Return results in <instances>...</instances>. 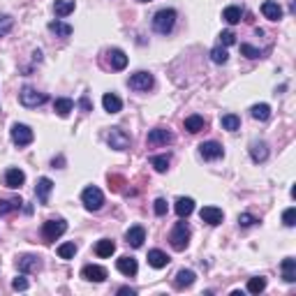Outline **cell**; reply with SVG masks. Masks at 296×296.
Masks as SVG:
<instances>
[{"instance_id":"cell-3","label":"cell","mask_w":296,"mask_h":296,"mask_svg":"<svg viewBox=\"0 0 296 296\" xmlns=\"http://www.w3.org/2000/svg\"><path fill=\"white\" fill-rule=\"evenodd\" d=\"M46 100H49V97L32 86H23L21 92H18V102H21L26 109H37V106L46 104Z\"/></svg>"},{"instance_id":"cell-44","label":"cell","mask_w":296,"mask_h":296,"mask_svg":"<svg viewBox=\"0 0 296 296\" xmlns=\"http://www.w3.org/2000/svg\"><path fill=\"white\" fill-rule=\"evenodd\" d=\"M236 42V35L231 30H222L220 32V46H231Z\"/></svg>"},{"instance_id":"cell-46","label":"cell","mask_w":296,"mask_h":296,"mask_svg":"<svg viewBox=\"0 0 296 296\" xmlns=\"http://www.w3.org/2000/svg\"><path fill=\"white\" fill-rule=\"evenodd\" d=\"M153 211H155V215H166V201H164V199H155Z\"/></svg>"},{"instance_id":"cell-11","label":"cell","mask_w":296,"mask_h":296,"mask_svg":"<svg viewBox=\"0 0 296 296\" xmlns=\"http://www.w3.org/2000/svg\"><path fill=\"white\" fill-rule=\"evenodd\" d=\"M199 155L203 157V160H220L222 155H225V148L220 146L217 141H203L201 146H199Z\"/></svg>"},{"instance_id":"cell-24","label":"cell","mask_w":296,"mask_h":296,"mask_svg":"<svg viewBox=\"0 0 296 296\" xmlns=\"http://www.w3.org/2000/svg\"><path fill=\"white\" fill-rule=\"evenodd\" d=\"M169 264V254L162 250H148V266L153 268H164Z\"/></svg>"},{"instance_id":"cell-12","label":"cell","mask_w":296,"mask_h":296,"mask_svg":"<svg viewBox=\"0 0 296 296\" xmlns=\"http://www.w3.org/2000/svg\"><path fill=\"white\" fill-rule=\"evenodd\" d=\"M81 278L88 282H104L106 280V268L97 266V264H88L81 268Z\"/></svg>"},{"instance_id":"cell-39","label":"cell","mask_w":296,"mask_h":296,"mask_svg":"<svg viewBox=\"0 0 296 296\" xmlns=\"http://www.w3.org/2000/svg\"><path fill=\"white\" fill-rule=\"evenodd\" d=\"M14 28V18L9 14H0V37L9 35V30Z\"/></svg>"},{"instance_id":"cell-18","label":"cell","mask_w":296,"mask_h":296,"mask_svg":"<svg viewBox=\"0 0 296 296\" xmlns=\"http://www.w3.org/2000/svg\"><path fill=\"white\" fill-rule=\"evenodd\" d=\"M116 268H118V273H123L125 278H132V275H137L139 264L134 257H120L118 262H116Z\"/></svg>"},{"instance_id":"cell-8","label":"cell","mask_w":296,"mask_h":296,"mask_svg":"<svg viewBox=\"0 0 296 296\" xmlns=\"http://www.w3.org/2000/svg\"><path fill=\"white\" fill-rule=\"evenodd\" d=\"M9 134H12V141L16 143V146H28V143H32V139H35L32 130L23 123H14L12 130H9Z\"/></svg>"},{"instance_id":"cell-16","label":"cell","mask_w":296,"mask_h":296,"mask_svg":"<svg viewBox=\"0 0 296 296\" xmlns=\"http://www.w3.org/2000/svg\"><path fill=\"white\" fill-rule=\"evenodd\" d=\"M125 240H127V245H132V248H141L143 240H146V229H143L141 225L130 227L127 234H125Z\"/></svg>"},{"instance_id":"cell-49","label":"cell","mask_w":296,"mask_h":296,"mask_svg":"<svg viewBox=\"0 0 296 296\" xmlns=\"http://www.w3.org/2000/svg\"><path fill=\"white\" fill-rule=\"evenodd\" d=\"M139 3H151V0H139Z\"/></svg>"},{"instance_id":"cell-13","label":"cell","mask_w":296,"mask_h":296,"mask_svg":"<svg viewBox=\"0 0 296 296\" xmlns=\"http://www.w3.org/2000/svg\"><path fill=\"white\" fill-rule=\"evenodd\" d=\"M106 65H109L111 69H116V72L125 69V67H127V55H125V51L109 49V51H106Z\"/></svg>"},{"instance_id":"cell-47","label":"cell","mask_w":296,"mask_h":296,"mask_svg":"<svg viewBox=\"0 0 296 296\" xmlns=\"http://www.w3.org/2000/svg\"><path fill=\"white\" fill-rule=\"evenodd\" d=\"M79 104H81L83 111H90V102H88V97H81V100H79Z\"/></svg>"},{"instance_id":"cell-20","label":"cell","mask_w":296,"mask_h":296,"mask_svg":"<svg viewBox=\"0 0 296 296\" xmlns=\"http://www.w3.org/2000/svg\"><path fill=\"white\" fill-rule=\"evenodd\" d=\"M250 157H252V162H266L268 160V143L252 141L250 143Z\"/></svg>"},{"instance_id":"cell-48","label":"cell","mask_w":296,"mask_h":296,"mask_svg":"<svg viewBox=\"0 0 296 296\" xmlns=\"http://www.w3.org/2000/svg\"><path fill=\"white\" fill-rule=\"evenodd\" d=\"M118 294H130V296H137V289H130V287H120Z\"/></svg>"},{"instance_id":"cell-6","label":"cell","mask_w":296,"mask_h":296,"mask_svg":"<svg viewBox=\"0 0 296 296\" xmlns=\"http://www.w3.org/2000/svg\"><path fill=\"white\" fill-rule=\"evenodd\" d=\"M106 143H109L114 151H127L130 143H132V137H130L123 127H111L109 134H106Z\"/></svg>"},{"instance_id":"cell-22","label":"cell","mask_w":296,"mask_h":296,"mask_svg":"<svg viewBox=\"0 0 296 296\" xmlns=\"http://www.w3.org/2000/svg\"><path fill=\"white\" fill-rule=\"evenodd\" d=\"M262 14L268 18V21H280L282 18V7L275 3V0H266L262 5Z\"/></svg>"},{"instance_id":"cell-31","label":"cell","mask_w":296,"mask_h":296,"mask_svg":"<svg viewBox=\"0 0 296 296\" xmlns=\"http://www.w3.org/2000/svg\"><path fill=\"white\" fill-rule=\"evenodd\" d=\"M49 30L53 32L55 37H69V35H72V26L65 23V21H58V18L49 23Z\"/></svg>"},{"instance_id":"cell-35","label":"cell","mask_w":296,"mask_h":296,"mask_svg":"<svg viewBox=\"0 0 296 296\" xmlns=\"http://www.w3.org/2000/svg\"><path fill=\"white\" fill-rule=\"evenodd\" d=\"M264 289H266V278H264V275L250 278V280H248V291H250V294H262Z\"/></svg>"},{"instance_id":"cell-19","label":"cell","mask_w":296,"mask_h":296,"mask_svg":"<svg viewBox=\"0 0 296 296\" xmlns=\"http://www.w3.org/2000/svg\"><path fill=\"white\" fill-rule=\"evenodd\" d=\"M26 183V174L21 169H7L5 171V185L12 190H18L21 185Z\"/></svg>"},{"instance_id":"cell-9","label":"cell","mask_w":296,"mask_h":296,"mask_svg":"<svg viewBox=\"0 0 296 296\" xmlns=\"http://www.w3.org/2000/svg\"><path fill=\"white\" fill-rule=\"evenodd\" d=\"M174 132H169L166 127H155L148 132V143L151 146H166V143H174Z\"/></svg>"},{"instance_id":"cell-40","label":"cell","mask_w":296,"mask_h":296,"mask_svg":"<svg viewBox=\"0 0 296 296\" xmlns=\"http://www.w3.org/2000/svg\"><path fill=\"white\" fill-rule=\"evenodd\" d=\"M240 53L245 55V58H262L266 51H262V49H254V46H250V44H240Z\"/></svg>"},{"instance_id":"cell-32","label":"cell","mask_w":296,"mask_h":296,"mask_svg":"<svg viewBox=\"0 0 296 296\" xmlns=\"http://www.w3.org/2000/svg\"><path fill=\"white\" fill-rule=\"evenodd\" d=\"M23 206V199L21 197H12V199H3L0 201V215H7L12 211H18Z\"/></svg>"},{"instance_id":"cell-33","label":"cell","mask_w":296,"mask_h":296,"mask_svg":"<svg viewBox=\"0 0 296 296\" xmlns=\"http://www.w3.org/2000/svg\"><path fill=\"white\" fill-rule=\"evenodd\" d=\"M220 125H222V130H227V132H236V130L240 127V118L236 114H225L220 118Z\"/></svg>"},{"instance_id":"cell-4","label":"cell","mask_w":296,"mask_h":296,"mask_svg":"<svg viewBox=\"0 0 296 296\" xmlns=\"http://www.w3.org/2000/svg\"><path fill=\"white\" fill-rule=\"evenodd\" d=\"M67 231V222L63 220V217H55V220H46L44 225H42V238L46 240V243H53L55 238H60V236Z\"/></svg>"},{"instance_id":"cell-38","label":"cell","mask_w":296,"mask_h":296,"mask_svg":"<svg viewBox=\"0 0 296 296\" xmlns=\"http://www.w3.org/2000/svg\"><path fill=\"white\" fill-rule=\"evenodd\" d=\"M151 164L155 166V171L164 174V171L169 169V157H166V155H153V157H151Z\"/></svg>"},{"instance_id":"cell-23","label":"cell","mask_w":296,"mask_h":296,"mask_svg":"<svg viewBox=\"0 0 296 296\" xmlns=\"http://www.w3.org/2000/svg\"><path fill=\"white\" fill-rule=\"evenodd\" d=\"M102 106H104L106 114H118V111L123 109V100H120L118 95H114V92H106V95L102 97Z\"/></svg>"},{"instance_id":"cell-25","label":"cell","mask_w":296,"mask_h":296,"mask_svg":"<svg viewBox=\"0 0 296 296\" xmlns=\"http://www.w3.org/2000/svg\"><path fill=\"white\" fill-rule=\"evenodd\" d=\"M72 109H74V102L69 100V97H55L53 111L60 116V118H67V116L72 114Z\"/></svg>"},{"instance_id":"cell-29","label":"cell","mask_w":296,"mask_h":296,"mask_svg":"<svg viewBox=\"0 0 296 296\" xmlns=\"http://www.w3.org/2000/svg\"><path fill=\"white\" fill-rule=\"evenodd\" d=\"M282 280L285 282H296V259L287 257L282 262Z\"/></svg>"},{"instance_id":"cell-27","label":"cell","mask_w":296,"mask_h":296,"mask_svg":"<svg viewBox=\"0 0 296 296\" xmlns=\"http://www.w3.org/2000/svg\"><path fill=\"white\" fill-rule=\"evenodd\" d=\"M203 127H206V120H203V116L192 114V116H188V118H185V130H188L190 134H197V132H201Z\"/></svg>"},{"instance_id":"cell-26","label":"cell","mask_w":296,"mask_h":296,"mask_svg":"<svg viewBox=\"0 0 296 296\" xmlns=\"http://www.w3.org/2000/svg\"><path fill=\"white\" fill-rule=\"evenodd\" d=\"M222 18H225L229 26L240 23V18H243V7H238V5H229V7H225V12H222Z\"/></svg>"},{"instance_id":"cell-21","label":"cell","mask_w":296,"mask_h":296,"mask_svg":"<svg viewBox=\"0 0 296 296\" xmlns=\"http://www.w3.org/2000/svg\"><path fill=\"white\" fill-rule=\"evenodd\" d=\"M174 211H176V215H178V217L192 215V211H194V199H190V197H178V199H176V203H174Z\"/></svg>"},{"instance_id":"cell-10","label":"cell","mask_w":296,"mask_h":296,"mask_svg":"<svg viewBox=\"0 0 296 296\" xmlns=\"http://www.w3.org/2000/svg\"><path fill=\"white\" fill-rule=\"evenodd\" d=\"M16 266H18V271H21L23 275H28V273L40 271L42 262H40V257H35V254H21V257L16 259Z\"/></svg>"},{"instance_id":"cell-45","label":"cell","mask_w":296,"mask_h":296,"mask_svg":"<svg viewBox=\"0 0 296 296\" xmlns=\"http://www.w3.org/2000/svg\"><path fill=\"white\" fill-rule=\"evenodd\" d=\"M254 222H257V217L250 215V213H240V215H238V225L240 227H252Z\"/></svg>"},{"instance_id":"cell-43","label":"cell","mask_w":296,"mask_h":296,"mask_svg":"<svg viewBox=\"0 0 296 296\" xmlns=\"http://www.w3.org/2000/svg\"><path fill=\"white\" fill-rule=\"evenodd\" d=\"M12 289H14V291H26V289H28V280L23 278V273L12 280Z\"/></svg>"},{"instance_id":"cell-14","label":"cell","mask_w":296,"mask_h":296,"mask_svg":"<svg viewBox=\"0 0 296 296\" xmlns=\"http://www.w3.org/2000/svg\"><path fill=\"white\" fill-rule=\"evenodd\" d=\"M199 217H201L206 225H220L222 220H225V213H222V208H217V206H203L201 211H199Z\"/></svg>"},{"instance_id":"cell-5","label":"cell","mask_w":296,"mask_h":296,"mask_svg":"<svg viewBox=\"0 0 296 296\" xmlns=\"http://www.w3.org/2000/svg\"><path fill=\"white\" fill-rule=\"evenodd\" d=\"M81 201H83V206H86V211H100V208L104 206V194H102L100 188L90 185V188H86L81 192Z\"/></svg>"},{"instance_id":"cell-30","label":"cell","mask_w":296,"mask_h":296,"mask_svg":"<svg viewBox=\"0 0 296 296\" xmlns=\"http://www.w3.org/2000/svg\"><path fill=\"white\" fill-rule=\"evenodd\" d=\"M114 252H116V243L111 238L97 240V245H95V254H97V257H111Z\"/></svg>"},{"instance_id":"cell-36","label":"cell","mask_w":296,"mask_h":296,"mask_svg":"<svg viewBox=\"0 0 296 296\" xmlns=\"http://www.w3.org/2000/svg\"><path fill=\"white\" fill-rule=\"evenodd\" d=\"M211 60H213L215 65H225L227 60H229V53H227L225 46H215V49L211 51Z\"/></svg>"},{"instance_id":"cell-1","label":"cell","mask_w":296,"mask_h":296,"mask_svg":"<svg viewBox=\"0 0 296 296\" xmlns=\"http://www.w3.org/2000/svg\"><path fill=\"white\" fill-rule=\"evenodd\" d=\"M176 9L171 7H164V9H157L155 16H153V30L160 32V35H169L176 26Z\"/></svg>"},{"instance_id":"cell-41","label":"cell","mask_w":296,"mask_h":296,"mask_svg":"<svg viewBox=\"0 0 296 296\" xmlns=\"http://www.w3.org/2000/svg\"><path fill=\"white\" fill-rule=\"evenodd\" d=\"M106 180H109V188L114 190V192H120L123 185H125V178H123V176H118V174H109V176H106Z\"/></svg>"},{"instance_id":"cell-17","label":"cell","mask_w":296,"mask_h":296,"mask_svg":"<svg viewBox=\"0 0 296 296\" xmlns=\"http://www.w3.org/2000/svg\"><path fill=\"white\" fill-rule=\"evenodd\" d=\"M51 190H53V180L46 178V176H42V178L37 180V185H35V194H37V199H40V203H49Z\"/></svg>"},{"instance_id":"cell-28","label":"cell","mask_w":296,"mask_h":296,"mask_svg":"<svg viewBox=\"0 0 296 296\" xmlns=\"http://www.w3.org/2000/svg\"><path fill=\"white\" fill-rule=\"evenodd\" d=\"M74 7H77V3L74 0H55L53 3V14L55 16H69V14L74 12Z\"/></svg>"},{"instance_id":"cell-34","label":"cell","mask_w":296,"mask_h":296,"mask_svg":"<svg viewBox=\"0 0 296 296\" xmlns=\"http://www.w3.org/2000/svg\"><path fill=\"white\" fill-rule=\"evenodd\" d=\"M250 116H252L254 120H262V123H264V120L271 118V106L264 104V102H262V104H254L252 109H250Z\"/></svg>"},{"instance_id":"cell-2","label":"cell","mask_w":296,"mask_h":296,"mask_svg":"<svg viewBox=\"0 0 296 296\" xmlns=\"http://www.w3.org/2000/svg\"><path fill=\"white\" fill-rule=\"evenodd\" d=\"M169 243L176 252H183V250L190 245V227H188V222H183V217H180V222H176L174 229H171Z\"/></svg>"},{"instance_id":"cell-15","label":"cell","mask_w":296,"mask_h":296,"mask_svg":"<svg viewBox=\"0 0 296 296\" xmlns=\"http://www.w3.org/2000/svg\"><path fill=\"white\" fill-rule=\"evenodd\" d=\"M194 280H197V273L190 271V268H180L174 275V287L176 289H185V287H192Z\"/></svg>"},{"instance_id":"cell-37","label":"cell","mask_w":296,"mask_h":296,"mask_svg":"<svg viewBox=\"0 0 296 296\" xmlns=\"http://www.w3.org/2000/svg\"><path fill=\"white\" fill-rule=\"evenodd\" d=\"M77 254V245L74 243H60L58 245V257L60 259H74Z\"/></svg>"},{"instance_id":"cell-42","label":"cell","mask_w":296,"mask_h":296,"mask_svg":"<svg viewBox=\"0 0 296 296\" xmlns=\"http://www.w3.org/2000/svg\"><path fill=\"white\" fill-rule=\"evenodd\" d=\"M282 222H285V227H294L296 225V208L289 206L285 213H282Z\"/></svg>"},{"instance_id":"cell-7","label":"cell","mask_w":296,"mask_h":296,"mask_svg":"<svg viewBox=\"0 0 296 296\" xmlns=\"http://www.w3.org/2000/svg\"><path fill=\"white\" fill-rule=\"evenodd\" d=\"M127 86L137 92H148L153 86H155V79H153L151 72H137L127 79Z\"/></svg>"}]
</instances>
